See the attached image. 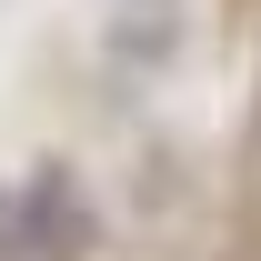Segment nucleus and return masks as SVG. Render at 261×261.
Listing matches in <instances>:
<instances>
[{
  "label": "nucleus",
  "instance_id": "f257e3e1",
  "mask_svg": "<svg viewBox=\"0 0 261 261\" xmlns=\"http://www.w3.org/2000/svg\"><path fill=\"white\" fill-rule=\"evenodd\" d=\"M91 241H100V211L61 161L0 181V261H91Z\"/></svg>",
  "mask_w": 261,
  "mask_h": 261
}]
</instances>
